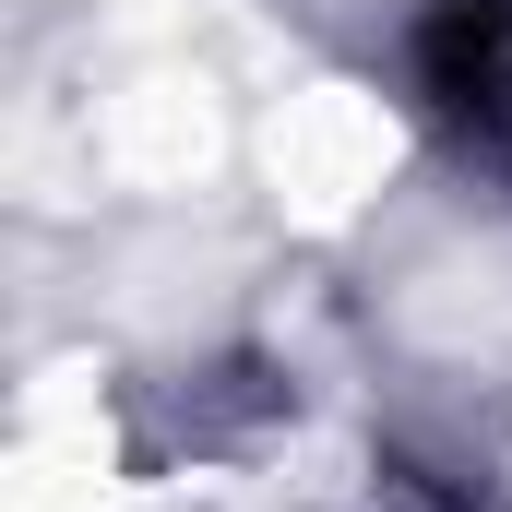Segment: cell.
<instances>
[{
	"label": "cell",
	"mask_w": 512,
	"mask_h": 512,
	"mask_svg": "<svg viewBox=\"0 0 512 512\" xmlns=\"http://www.w3.org/2000/svg\"><path fill=\"white\" fill-rule=\"evenodd\" d=\"M358 512H489V501H465V489H441V477H370Z\"/></svg>",
	"instance_id": "obj_1"
}]
</instances>
